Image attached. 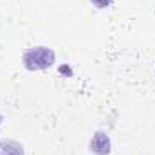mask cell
Segmentation results:
<instances>
[{"instance_id": "1", "label": "cell", "mask_w": 155, "mask_h": 155, "mask_svg": "<svg viewBox=\"0 0 155 155\" xmlns=\"http://www.w3.org/2000/svg\"><path fill=\"white\" fill-rule=\"evenodd\" d=\"M22 61H24V67L27 71H45L49 67L54 65L56 61V54L52 49L49 47H31L24 52L22 56Z\"/></svg>"}, {"instance_id": "2", "label": "cell", "mask_w": 155, "mask_h": 155, "mask_svg": "<svg viewBox=\"0 0 155 155\" xmlns=\"http://www.w3.org/2000/svg\"><path fill=\"white\" fill-rule=\"evenodd\" d=\"M90 152L94 155H108L112 150V143H110V137L108 134L105 132H96L90 139V144H88Z\"/></svg>"}, {"instance_id": "3", "label": "cell", "mask_w": 155, "mask_h": 155, "mask_svg": "<svg viewBox=\"0 0 155 155\" xmlns=\"http://www.w3.org/2000/svg\"><path fill=\"white\" fill-rule=\"evenodd\" d=\"M0 155H25V150L20 143L5 139L0 141Z\"/></svg>"}, {"instance_id": "4", "label": "cell", "mask_w": 155, "mask_h": 155, "mask_svg": "<svg viewBox=\"0 0 155 155\" xmlns=\"http://www.w3.org/2000/svg\"><path fill=\"white\" fill-rule=\"evenodd\" d=\"M92 2V5H96L97 9H105V7H108L114 0H90Z\"/></svg>"}, {"instance_id": "5", "label": "cell", "mask_w": 155, "mask_h": 155, "mask_svg": "<svg viewBox=\"0 0 155 155\" xmlns=\"http://www.w3.org/2000/svg\"><path fill=\"white\" fill-rule=\"evenodd\" d=\"M2 121H4V117H2V116H0V124H2Z\"/></svg>"}]
</instances>
